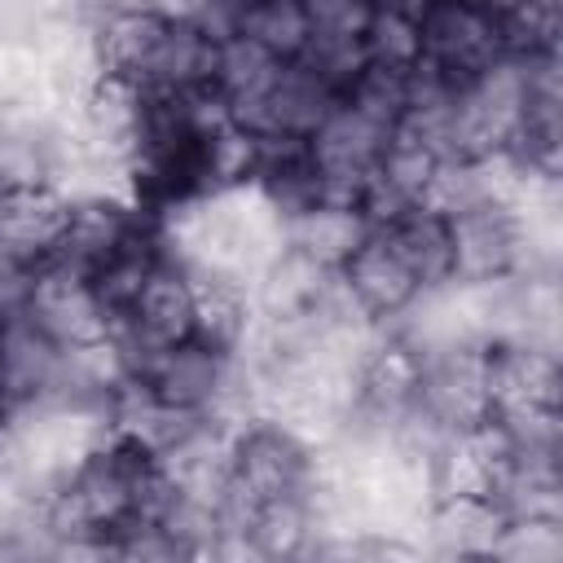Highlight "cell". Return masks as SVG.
I'll use <instances>...</instances> for the list:
<instances>
[{"label":"cell","mask_w":563,"mask_h":563,"mask_svg":"<svg viewBox=\"0 0 563 563\" xmlns=\"http://www.w3.org/2000/svg\"><path fill=\"white\" fill-rule=\"evenodd\" d=\"M488 391H493V413L559 409V396H563L559 352L532 339L488 343Z\"/></svg>","instance_id":"13"},{"label":"cell","mask_w":563,"mask_h":563,"mask_svg":"<svg viewBox=\"0 0 563 563\" xmlns=\"http://www.w3.org/2000/svg\"><path fill=\"white\" fill-rule=\"evenodd\" d=\"M352 4H365V9H374V4H378V0H352Z\"/></svg>","instance_id":"25"},{"label":"cell","mask_w":563,"mask_h":563,"mask_svg":"<svg viewBox=\"0 0 563 563\" xmlns=\"http://www.w3.org/2000/svg\"><path fill=\"white\" fill-rule=\"evenodd\" d=\"M339 282L347 286V295L356 299V308L378 325H396L422 295L413 268L400 260V251L378 233L369 229V238L339 264Z\"/></svg>","instance_id":"10"},{"label":"cell","mask_w":563,"mask_h":563,"mask_svg":"<svg viewBox=\"0 0 563 563\" xmlns=\"http://www.w3.org/2000/svg\"><path fill=\"white\" fill-rule=\"evenodd\" d=\"M365 238H369V220L361 216V207L347 202H317L303 216L286 220V246L303 251L321 268H339Z\"/></svg>","instance_id":"22"},{"label":"cell","mask_w":563,"mask_h":563,"mask_svg":"<svg viewBox=\"0 0 563 563\" xmlns=\"http://www.w3.org/2000/svg\"><path fill=\"white\" fill-rule=\"evenodd\" d=\"M70 220V198L57 185H35L0 198V255L31 268L53 255Z\"/></svg>","instance_id":"14"},{"label":"cell","mask_w":563,"mask_h":563,"mask_svg":"<svg viewBox=\"0 0 563 563\" xmlns=\"http://www.w3.org/2000/svg\"><path fill=\"white\" fill-rule=\"evenodd\" d=\"M506 515L493 497H440L422 523V554L435 559H488Z\"/></svg>","instance_id":"16"},{"label":"cell","mask_w":563,"mask_h":563,"mask_svg":"<svg viewBox=\"0 0 563 563\" xmlns=\"http://www.w3.org/2000/svg\"><path fill=\"white\" fill-rule=\"evenodd\" d=\"M449 220V251H453V282L479 286L497 277H515L532 268L528 224L515 202L506 198H479L471 207H457Z\"/></svg>","instance_id":"4"},{"label":"cell","mask_w":563,"mask_h":563,"mask_svg":"<svg viewBox=\"0 0 563 563\" xmlns=\"http://www.w3.org/2000/svg\"><path fill=\"white\" fill-rule=\"evenodd\" d=\"M246 185H251L282 220H295V216H303L308 207L325 202L321 167H317V154H312L308 136H255V154H251Z\"/></svg>","instance_id":"11"},{"label":"cell","mask_w":563,"mask_h":563,"mask_svg":"<svg viewBox=\"0 0 563 563\" xmlns=\"http://www.w3.org/2000/svg\"><path fill=\"white\" fill-rule=\"evenodd\" d=\"M321 537V515L312 497H277V501H260L251 523H246V545L251 559H308L312 541Z\"/></svg>","instance_id":"20"},{"label":"cell","mask_w":563,"mask_h":563,"mask_svg":"<svg viewBox=\"0 0 563 563\" xmlns=\"http://www.w3.org/2000/svg\"><path fill=\"white\" fill-rule=\"evenodd\" d=\"M488 559H497V563H559L563 559V519H506Z\"/></svg>","instance_id":"24"},{"label":"cell","mask_w":563,"mask_h":563,"mask_svg":"<svg viewBox=\"0 0 563 563\" xmlns=\"http://www.w3.org/2000/svg\"><path fill=\"white\" fill-rule=\"evenodd\" d=\"M189 325H194V282H189V268L163 251V260L150 268L141 295L132 299V308L114 321V343H119V352L128 361V374L154 347L189 339Z\"/></svg>","instance_id":"7"},{"label":"cell","mask_w":563,"mask_h":563,"mask_svg":"<svg viewBox=\"0 0 563 563\" xmlns=\"http://www.w3.org/2000/svg\"><path fill=\"white\" fill-rule=\"evenodd\" d=\"M229 479L260 506L277 497H317L321 444L277 418L246 413L229 427Z\"/></svg>","instance_id":"2"},{"label":"cell","mask_w":563,"mask_h":563,"mask_svg":"<svg viewBox=\"0 0 563 563\" xmlns=\"http://www.w3.org/2000/svg\"><path fill=\"white\" fill-rule=\"evenodd\" d=\"M334 101H339V88L321 70H312L303 57H295L277 66L273 84L246 110H238L233 123L251 136H312L334 110Z\"/></svg>","instance_id":"9"},{"label":"cell","mask_w":563,"mask_h":563,"mask_svg":"<svg viewBox=\"0 0 563 563\" xmlns=\"http://www.w3.org/2000/svg\"><path fill=\"white\" fill-rule=\"evenodd\" d=\"M334 268H321L295 246H282L251 282V303L260 321H295L303 317L330 286Z\"/></svg>","instance_id":"18"},{"label":"cell","mask_w":563,"mask_h":563,"mask_svg":"<svg viewBox=\"0 0 563 563\" xmlns=\"http://www.w3.org/2000/svg\"><path fill=\"white\" fill-rule=\"evenodd\" d=\"M158 233L189 273H224L246 286L286 246V220L251 185H224L158 216Z\"/></svg>","instance_id":"1"},{"label":"cell","mask_w":563,"mask_h":563,"mask_svg":"<svg viewBox=\"0 0 563 563\" xmlns=\"http://www.w3.org/2000/svg\"><path fill=\"white\" fill-rule=\"evenodd\" d=\"M418 0H378L365 13V57L391 70H409L418 62Z\"/></svg>","instance_id":"23"},{"label":"cell","mask_w":563,"mask_h":563,"mask_svg":"<svg viewBox=\"0 0 563 563\" xmlns=\"http://www.w3.org/2000/svg\"><path fill=\"white\" fill-rule=\"evenodd\" d=\"M418 62L475 79L506 57L501 22L484 0H418Z\"/></svg>","instance_id":"5"},{"label":"cell","mask_w":563,"mask_h":563,"mask_svg":"<svg viewBox=\"0 0 563 563\" xmlns=\"http://www.w3.org/2000/svg\"><path fill=\"white\" fill-rule=\"evenodd\" d=\"M18 308L62 347H88L114 334V317L106 312L92 282L57 260H40L26 268Z\"/></svg>","instance_id":"6"},{"label":"cell","mask_w":563,"mask_h":563,"mask_svg":"<svg viewBox=\"0 0 563 563\" xmlns=\"http://www.w3.org/2000/svg\"><path fill=\"white\" fill-rule=\"evenodd\" d=\"M66 145V119L0 114V198L53 185Z\"/></svg>","instance_id":"15"},{"label":"cell","mask_w":563,"mask_h":563,"mask_svg":"<svg viewBox=\"0 0 563 563\" xmlns=\"http://www.w3.org/2000/svg\"><path fill=\"white\" fill-rule=\"evenodd\" d=\"M233 35L251 40L277 62H295L312 40L308 0H233Z\"/></svg>","instance_id":"21"},{"label":"cell","mask_w":563,"mask_h":563,"mask_svg":"<svg viewBox=\"0 0 563 563\" xmlns=\"http://www.w3.org/2000/svg\"><path fill=\"white\" fill-rule=\"evenodd\" d=\"M62 383L66 347L53 343L22 308H13L0 321V400L9 405V418L62 400Z\"/></svg>","instance_id":"8"},{"label":"cell","mask_w":563,"mask_h":563,"mask_svg":"<svg viewBox=\"0 0 563 563\" xmlns=\"http://www.w3.org/2000/svg\"><path fill=\"white\" fill-rule=\"evenodd\" d=\"M378 233L400 251V260L413 268L422 295L453 282V251H449V220L431 207H409L396 220L378 224Z\"/></svg>","instance_id":"19"},{"label":"cell","mask_w":563,"mask_h":563,"mask_svg":"<svg viewBox=\"0 0 563 563\" xmlns=\"http://www.w3.org/2000/svg\"><path fill=\"white\" fill-rule=\"evenodd\" d=\"M422 352L400 330H378L356 365V413L369 422H396L418 400Z\"/></svg>","instance_id":"12"},{"label":"cell","mask_w":563,"mask_h":563,"mask_svg":"<svg viewBox=\"0 0 563 563\" xmlns=\"http://www.w3.org/2000/svg\"><path fill=\"white\" fill-rule=\"evenodd\" d=\"M194 282V325L189 339L238 356V347L246 343L251 325H255V303H251V286L224 273H189Z\"/></svg>","instance_id":"17"},{"label":"cell","mask_w":563,"mask_h":563,"mask_svg":"<svg viewBox=\"0 0 563 563\" xmlns=\"http://www.w3.org/2000/svg\"><path fill=\"white\" fill-rule=\"evenodd\" d=\"M422 352V378L413 409L444 435L479 427L493 418V391H488V343L479 339H453L431 343Z\"/></svg>","instance_id":"3"}]
</instances>
